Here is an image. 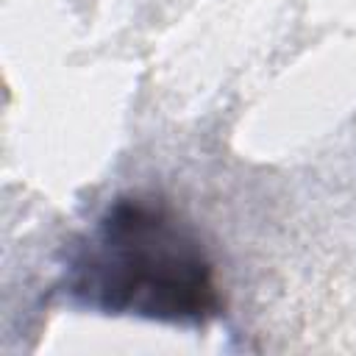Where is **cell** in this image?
Returning a JSON list of instances; mask_svg holds the SVG:
<instances>
[{"label":"cell","instance_id":"1","mask_svg":"<svg viewBox=\"0 0 356 356\" xmlns=\"http://www.w3.org/2000/svg\"><path fill=\"white\" fill-rule=\"evenodd\" d=\"M61 286L75 306L184 328H203L222 312L200 236L153 195L111 200L70 250Z\"/></svg>","mask_w":356,"mask_h":356}]
</instances>
